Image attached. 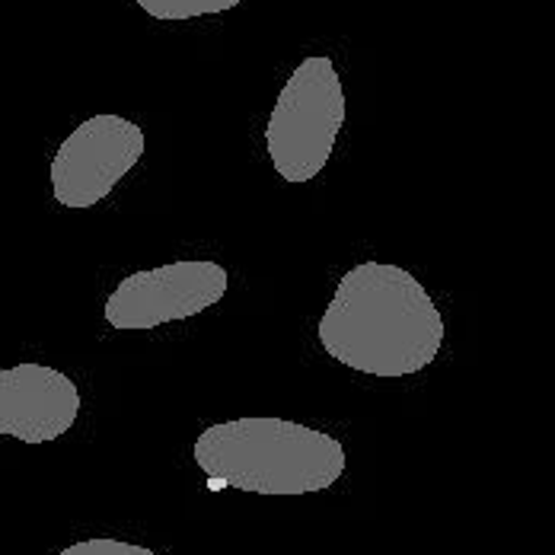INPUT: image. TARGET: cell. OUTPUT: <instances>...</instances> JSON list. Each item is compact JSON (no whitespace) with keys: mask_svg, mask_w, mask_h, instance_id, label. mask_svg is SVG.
Listing matches in <instances>:
<instances>
[{"mask_svg":"<svg viewBox=\"0 0 555 555\" xmlns=\"http://www.w3.org/2000/svg\"><path fill=\"white\" fill-rule=\"evenodd\" d=\"M320 345L371 377L425 371L444 345V320L425 284L389 262H361L338 281L320 320Z\"/></svg>","mask_w":555,"mask_h":555,"instance_id":"cell-1","label":"cell"},{"mask_svg":"<svg viewBox=\"0 0 555 555\" xmlns=\"http://www.w3.org/2000/svg\"><path fill=\"white\" fill-rule=\"evenodd\" d=\"M195 463L211 482L256 495H313L345 473V447L326 431L287 418H233L195 441Z\"/></svg>","mask_w":555,"mask_h":555,"instance_id":"cell-2","label":"cell"},{"mask_svg":"<svg viewBox=\"0 0 555 555\" xmlns=\"http://www.w3.org/2000/svg\"><path fill=\"white\" fill-rule=\"evenodd\" d=\"M341 125L345 90L333 57L300 61L266 125V147L278 176L284 182H310L320 176L333 157Z\"/></svg>","mask_w":555,"mask_h":555,"instance_id":"cell-3","label":"cell"},{"mask_svg":"<svg viewBox=\"0 0 555 555\" xmlns=\"http://www.w3.org/2000/svg\"><path fill=\"white\" fill-rule=\"evenodd\" d=\"M144 157L141 125L121 115H93L77 125L52 160L55 202L64 208H93Z\"/></svg>","mask_w":555,"mask_h":555,"instance_id":"cell-4","label":"cell"},{"mask_svg":"<svg viewBox=\"0 0 555 555\" xmlns=\"http://www.w3.org/2000/svg\"><path fill=\"white\" fill-rule=\"evenodd\" d=\"M227 284V269L202 259L134 272L106 297V320L112 330H157L221 304Z\"/></svg>","mask_w":555,"mask_h":555,"instance_id":"cell-5","label":"cell"},{"mask_svg":"<svg viewBox=\"0 0 555 555\" xmlns=\"http://www.w3.org/2000/svg\"><path fill=\"white\" fill-rule=\"evenodd\" d=\"M80 415V389L49 364H16L0 371V435L23 444L57 441Z\"/></svg>","mask_w":555,"mask_h":555,"instance_id":"cell-6","label":"cell"},{"mask_svg":"<svg viewBox=\"0 0 555 555\" xmlns=\"http://www.w3.org/2000/svg\"><path fill=\"white\" fill-rule=\"evenodd\" d=\"M134 3L160 23H185L195 16L227 13V10L240 7L243 0H134Z\"/></svg>","mask_w":555,"mask_h":555,"instance_id":"cell-7","label":"cell"},{"mask_svg":"<svg viewBox=\"0 0 555 555\" xmlns=\"http://www.w3.org/2000/svg\"><path fill=\"white\" fill-rule=\"evenodd\" d=\"M57 555H160L147 546H134V543H125V540H109V537H96V540H83V543H74L67 550H61Z\"/></svg>","mask_w":555,"mask_h":555,"instance_id":"cell-8","label":"cell"}]
</instances>
